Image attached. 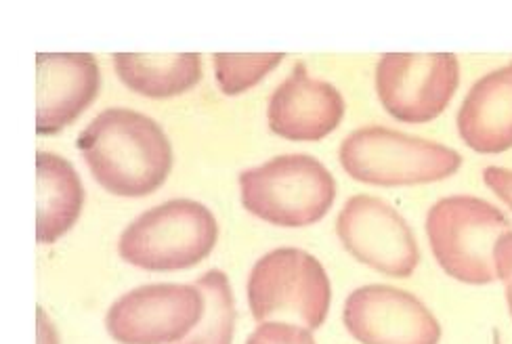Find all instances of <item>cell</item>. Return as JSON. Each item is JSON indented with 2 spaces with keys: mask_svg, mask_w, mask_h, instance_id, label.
<instances>
[{
  "mask_svg": "<svg viewBox=\"0 0 512 344\" xmlns=\"http://www.w3.org/2000/svg\"><path fill=\"white\" fill-rule=\"evenodd\" d=\"M76 145L93 179L120 198L149 196L173 170V145L160 124L124 107L101 112Z\"/></svg>",
  "mask_w": 512,
  "mask_h": 344,
  "instance_id": "cell-1",
  "label": "cell"
},
{
  "mask_svg": "<svg viewBox=\"0 0 512 344\" xmlns=\"http://www.w3.org/2000/svg\"><path fill=\"white\" fill-rule=\"evenodd\" d=\"M242 206L277 227L301 229L322 221L336 200L332 172L313 156H277L240 175Z\"/></svg>",
  "mask_w": 512,
  "mask_h": 344,
  "instance_id": "cell-2",
  "label": "cell"
},
{
  "mask_svg": "<svg viewBox=\"0 0 512 344\" xmlns=\"http://www.w3.org/2000/svg\"><path fill=\"white\" fill-rule=\"evenodd\" d=\"M338 158L353 181L376 187L437 183L462 166L456 149L387 126L357 128L340 145Z\"/></svg>",
  "mask_w": 512,
  "mask_h": 344,
  "instance_id": "cell-3",
  "label": "cell"
},
{
  "mask_svg": "<svg viewBox=\"0 0 512 344\" xmlns=\"http://www.w3.org/2000/svg\"><path fill=\"white\" fill-rule=\"evenodd\" d=\"M215 214L194 200H168L128 225L118 242L122 261L145 271H181L200 265L215 250Z\"/></svg>",
  "mask_w": 512,
  "mask_h": 344,
  "instance_id": "cell-4",
  "label": "cell"
},
{
  "mask_svg": "<svg viewBox=\"0 0 512 344\" xmlns=\"http://www.w3.org/2000/svg\"><path fill=\"white\" fill-rule=\"evenodd\" d=\"M506 214L475 196H450L426 212V238L439 267L458 282H496L494 248L510 231Z\"/></svg>",
  "mask_w": 512,
  "mask_h": 344,
  "instance_id": "cell-5",
  "label": "cell"
},
{
  "mask_svg": "<svg viewBox=\"0 0 512 344\" xmlns=\"http://www.w3.org/2000/svg\"><path fill=\"white\" fill-rule=\"evenodd\" d=\"M332 305V286L324 265L301 248H277L254 263L248 277L252 317L317 330Z\"/></svg>",
  "mask_w": 512,
  "mask_h": 344,
  "instance_id": "cell-6",
  "label": "cell"
},
{
  "mask_svg": "<svg viewBox=\"0 0 512 344\" xmlns=\"http://www.w3.org/2000/svg\"><path fill=\"white\" fill-rule=\"evenodd\" d=\"M460 84L454 53H384L376 66V93L399 122L424 124L439 118Z\"/></svg>",
  "mask_w": 512,
  "mask_h": 344,
  "instance_id": "cell-7",
  "label": "cell"
},
{
  "mask_svg": "<svg viewBox=\"0 0 512 344\" xmlns=\"http://www.w3.org/2000/svg\"><path fill=\"white\" fill-rule=\"evenodd\" d=\"M204 307L198 286L147 284L116 300L105 328L120 344H179L200 324Z\"/></svg>",
  "mask_w": 512,
  "mask_h": 344,
  "instance_id": "cell-8",
  "label": "cell"
},
{
  "mask_svg": "<svg viewBox=\"0 0 512 344\" xmlns=\"http://www.w3.org/2000/svg\"><path fill=\"white\" fill-rule=\"evenodd\" d=\"M336 233L361 265L389 277H410L420 263L412 227L380 198L353 196L338 214Z\"/></svg>",
  "mask_w": 512,
  "mask_h": 344,
  "instance_id": "cell-9",
  "label": "cell"
},
{
  "mask_svg": "<svg viewBox=\"0 0 512 344\" xmlns=\"http://www.w3.org/2000/svg\"><path fill=\"white\" fill-rule=\"evenodd\" d=\"M343 321L361 344H439L437 317L414 294L387 284L353 290Z\"/></svg>",
  "mask_w": 512,
  "mask_h": 344,
  "instance_id": "cell-10",
  "label": "cell"
},
{
  "mask_svg": "<svg viewBox=\"0 0 512 344\" xmlns=\"http://www.w3.org/2000/svg\"><path fill=\"white\" fill-rule=\"evenodd\" d=\"M99 63L91 53L36 55V135L68 128L97 99Z\"/></svg>",
  "mask_w": 512,
  "mask_h": 344,
  "instance_id": "cell-11",
  "label": "cell"
},
{
  "mask_svg": "<svg viewBox=\"0 0 512 344\" xmlns=\"http://www.w3.org/2000/svg\"><path fill=\"white\" fill-rule=\"evenodd\" d=\"M345 118V99L332 84L317 80L301 61L269 99L271 133L288 141H322Z\"/></svg>",
  "mask_w": 512,
  "mask_h": 344,
  "instance_id": "cell-12",
  "label": "cell"
},
{
  "mask_svg": "<svg viewBox=\"0 0 512 344\" xmlns=\"http://www.w3.org/2000/svg\"><path fill=\"white\" fill-rule=\"evenodd\" d=\"M456 122L473 152L502 154L512 147V61L473 84Z\"/></svg>",
  "mask_w": 512,
  "mask_h": 344,
  "instance_id": "cell-13",
  "label": "cell"
},
{
  "mask_svg": "<svg viewBox=\"0 0 512 344\" xmlns=\"http://www.w3.org/2000/svg\"><path fill=\"white\" fill-rule=\"evenodd\" d=\"M36 242L55 244L78 221L84 189L74 164L51 152L36 154Z\"/></svg>",
  "mask_w": 512,
  "mask_h": 344,
  "instance_id": "cell-14",
  "label": "cell"
},
{
  "mask_svg": "<svg viewBox=\"0 0 512 344\" xmlns=\"http://www.w3.org/2000/svg\"><path fill=\"white\" fill-rule=\"evenodd\" d=\"M124 86L149 99L179 97L202 78L200 53H114Z\"/></svg>",
  "mask_w": 512,
  "mask_h": 344,
  "instance_id": "cell-15",
  "label": "cell"
},
{
  "mask_svg": "<svg viewBox=\"0 0 512 344\" xmlns=\"http://www.w3.org/2000/svg\"><path fill=\"white\" fill-rule=\"evenodd\" d=\"M206 300L200 324L179 344H231L236 328V298L223 271L212 269L196 284Z\"/></svg>",
  "mask_w": 512,
  "mask_h": 344,
  "instance_id": "cell-16",
  "label": "cell"
},
{
  "mask_svg": "<svg viewBox=\"0 0 512 344\" xmlns=\"http://www.w3.org/2000/svg\"><path fill=\"white\" fill-rule=\"evenodd\" d=\"M219 89L233 97L259 84L286 59L284 53H215Z\"/></svg>",
  "mask_w": 512,
  "mask_h": 344,
  "instance_id": "cell-17",
  "label": "cell"
},
{
  "mask_svg": "<svg viewBox=\"0 0 512 344\" xmlns=\"http://www.w3.org/2000/svg\"><path fill=\"white\" fill-rule=\"evenodd\" d=\"M246 344H317L311 330L286 324V321H265L256 328Z\"/></svg>",
  "mask_w": 512,
  "mask_h": 344,
  "instance_id": "cell-18",
  "label": "cell"
},
{
  "mask_svg": "<svg viewBox=\"0 0 512 344\" xmlns=\"http://www.w3.org/2000/svg\"><path fill=\"white\" fill-rule=\"evenodd\" d=\"M494 267H496V279H500L504 286L508 311L512 317V229L502 235L494 248Z\"/></svg>",
  "mask_w": 512,
  "mask_h": 344,
  "instance_id": "cell-19",
  "label": "cell"
},
{
  "mask_svg": "<svg viewBox=\"0 0 512 344\" xmlns=\"http://www.w3.org/2000/svg\"><path fill=\"white\" fill-rule=\"evenodd\" d=\"M483 181L512 210V170L502 166H487L483 170Z\"/></svg>",
  "mask_w": 512,
  "mask_h": 344,
  "instance_id": "cell-20",
  "label": "cell"
},
{
  "mask_svg": "<svg viewBox=\"0 0 512 344\" xmlns=\"http://www.w3.org/2000/svg\"><path fill=\"white\" fill-rule=\"evenodd\" d=\"M38 344H59L53 321L40 307H38Z\"/></svg>",
  "mask_w": 512,
  "mask_h": 344,
  "instance_id": "cell-21",
  "label": "cell"
},
{
  "mask_svg": "<svg viewBox=\"0 0 512 344\" xmlns=\"http://www.w3.org/2000/svg\"><path fill=\"white\" fill-rule=\"evenodd\" d=\"M494 344H502V340H500V334H498V332L494 334Z\"/></svg>",
  "mask_w": 512,
  "mask_h": 344,
  "instance_id": "cell-22",
  "label": "cell"
}]
</instances>
